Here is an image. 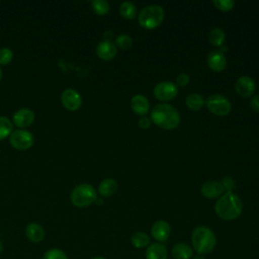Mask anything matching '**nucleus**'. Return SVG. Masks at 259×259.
I'll list each match as a JSON object with an SVG mask.
<instances>
[{"instance_id": "29", "label": "nucleus", "mask_w": 259, "mask_h": 259, "mask_svg": "<svg viewBox=\"0 0 259 259\" xmlns=\"http://www.w3.org/2000/svg\"><path fill=\"white\" fill-rule=\"evenodd\" d=\"M212 4L221 11H230L234 8V0H213Z\"/></svg>"}, {"instance_id": "2", "label": "nucleus", "mask_w": 259, "mask_h": 259, "mask_svg": "<svg viewBox=\"0 0 259 259\" xmlns=\"http://www.w3.org/2000/svg\"><path fill=\"white\" fill-rule=\"evenodd\" d=\"M243 209L241 198L232 192L224 193L214 204V210L219 218L225 221H232L240 217Z\"/></svg>"}, {"instance_id": "32", "label": "nucleus", "mask_w": 259, "mask_h": 259, "mask_svg": "<svg viewBox=\"0 0 259 259\" xmlns=\"http://www.w3.org/2000/svg\"><path fill=\"white\" fill-rule=\"evenodd\" d=\"M189 80L190 78L187 74L181 73L176 77V86H181V87L186 86L189 83Z\"/></svg>"}, {"instance_id": "22", "label": "nucleus", "mask_w": 259, "mask_h": 259, "mask_svg": "<svg viewBox=\"0 0 259 259\" xmlns=\"http://www.w3.org/2000/svg\"><path fill=\"white\" fill-rule=\"evenodd\" d=\"M131 243L138 249L145 248L150 244V237L145 232H136L131 237Z\"/></svg>"}, {"instance_id": "7", "label": "nucleus", "mask_w": 259, "mask_h": 259, "mask_svg": "<svg viewBox=\"0 0 259 259\" xmlns=\"http://www.w3.org/2000/svg\"><path fill=\"white\" fill-rule=\"evenodd\" d=\"M9 140L11 146L17 150H27L33 145V135L25 130L13 131Z\"/></svg>"}, {"instance_id": "27", "label": "nucleus", "mask_w": 259, "mask_h": 259, "mask_svg": "<svg viewBox=\"0 0 259 259\" xmlns=\"http://www.w3.org/2000/svg\"><path fill=\"white\" fill-rule=\"evenodd\" d=\"M92 8L97 14L104 15L109 11L110 6L106 0H94L92 1Z\"/></svg>"}, {"instance_id": "14", "label": "nucleus", "mask_w": 259, "mask_h": 259, "mask_svg": "<svg viewBox=\"0 0 259 259\" xmlns=\"http://www.w3.org/2000/svg\"><path fill=\"white\" fill-rule=\"evenodd\" d=\"M34 120V112L29 108H20L13 114V122L16 126H29Z\"/></svg>"}, {"instance_id": "8", "label": "nucleus", "mask_w": 259, "mask_h": 259, "mask_svg": "<svg viewBox=\"0 0 259 259\" xmlns=\"http://www.w3.org/2000/svg\"><path fill=\"white\" fill-rule=\"evenodd\" d=\"M153 93L158 100L169 101L176 97L178 93V88L173 82L162 81L155 85Z\"/></svg>"}, {"instance_id": "28", "label": "nucleus", "mask_w": 259, "mask_h": 259, "mask_svg": "<svg viewBox=\"0 0 259 259\" xmlns=\"http://www.w3.org/2000/svg\"><path fill=\"white\" fill-rule=\"evenodd\" d=\"M42 259H69V258L63 250L58 248H52L44 254Z\"/></svg>"}, {"instance_id": "13", "label": "nucleus", "mask_w": 259, "mask_h": 259, "mask_svg": "<svg viewBox=\"0 0 259 259\" xmlns=\"http://www.w3.org/2000/svg\"><path fill=\"white\" fill-rule=\"evenodd\" d=\"M224 187L220 181L209 180L202 184L201 186V193L204 197L212 199L224 194Z\"/></svg>"}, {"instance_id": "9", "label": "nucleus", "mask_w": 259, "mask_h": 259, "mask_svg": "<svg viewBox=\"0 0 259 259\" xmlns=\"http://www.w3.org/2000/svg\"><path fill=\"white\" fill-rule=\"evenodd\" d=\"M61 101L64 107L72 111L79 109L82 104L81 95L73 88H67L62 92Z\"/></svg>"}, {"instance_id": "15", "label": "nucleus", "mask_w": 259, "mask_h": 259, "mask_svg": "<svg viewBox=\"0 0 259 259\" xmlns=\"http://www.w3.org/2000/svg\"><path fill=\"white\" fill-rule=\"evenodd\" d=\"M207 66L214 72L223 71L227 66V59L222 52L212 51L206 58Z\"/></svg>"}, {"instance_id": "31", "label": "nucleus", "mask_w": 259, "mask_h": 259, "mask_svg": "<svg viewBox=\"0 0 259 259\" xmlns=\"http://www.w3.org/2000/svg\"><path fill=\"white\" fill-rule=\"evenodd\" d=\"M222 185L224 187V190H227V192H232V190L235 188V181L232 177H225L222 180Z\"/></svg>"}, {"instance_id": "25", "label": "nucleus", "mask_w": 259, "mask_h": 259, "mask_svg": "<svg viewBox=\"0 0 259 259\" xmlns=\"http://www.w3.org/2000/svg\"><path fill=\"white\" fill-rule=\"evenodd\" d=\"M13 124L6 116H0V141L7 138L13 132Z\"/></svg>"}, {"instance_id": "37", "label": "nucleus", "mask_w": 259, "mask_h": 259, "mask_svg": "<svg viewBox=\"0 0 259 259\" xmlns=\"http://www.w3.org/2000/svg\"><path fill=\"white\" fill-rule=\"evenodd\" d=\"M2 250H3V244H2V242L0 241V253L2 252Z\"/></svg>"}, {"instance_id": "20", "label": "nucleus", "mask_w": 259, "mask_h": 259, "mask_svg": "<svg viewBox=\"0 0 259 259\" xmlns=\"http://www.w3.org/2000/svg\"><path fill=\"white\" fill-rule=\"evenodd\" d=\"M118 184L113 178L103 179L98 186V192L103 197H108L113 195L117 190Z\"/></svg>"}, {"instance_id": "17", "label": "nucleus", "mask_w": 259, "mask_h": 259, "mask_svg": "<svg viewBox=\"0 0 259 259\" xmlns=\"http://www.w3.org/2000/svg\"><path fill=\"white\" fill-rule=\"evenodd\" d=\"M25 234L29 241L33 243H38L45 238V230L37 223H30L25 228Z\"/></svg>"}, {"instance_id": "4", "label": "nucleus", "mask_w": 259, "mask_h": 259, "mask_svg": "<svg viewBox=\"0 0 259 259\" xmlns=\"http://www.w3.org/2000/svg\"><path fill=\"white\" fill-rule=\"evenodd\" d=\"M165 17V11L162 6L152 4L145 6L138 16L139 24L146 29H153L159 26Z\"/></svg>"}, {"instance_id": "30", "label": "nucleus", "mask_w": 259, "mask_h": 259, "mask_svg": "<svg viewBox=\"0 0 259 259\" xmlns=\"http://www.w3.org/2000/svg\"><path fill=\"white\" fill-rule=\"evenodd\" d=\"M13 58V52L9 48L0 49V65H7Z\"/></svg>"}, {"instance_id": "5", "label": "nucleus", "mask_w": 259, "mask_h": 259, "mask_svg": "<svg viewBox=\"0 0 259 259\" xmlns=\"http://www.w3.org/2000/svg\"><path fill=\"white\" fill-rule=\"evenodd\" d=\"M97 198L95 188L88 183L77 185L71 192V202L78 207H85L92 204Z\"/></svg>"}, {"instance_id": "16", "label": "nucleus", "mask_w": 259, "mask_h": 259, "mask_svg": "<svg viewBox=\"0 0 259 259\" xmlns=\"http://www.w3.org/2000/svg\"><path fill=\"white\" fill-rule=\"evenodd\" d=\"M131 108L135 113L144 116L149 112L150 102L145 95L137 94L131 99Z\"/></svg>"}, {"instance_id": "19", "label": "nucleus", "mask_w": 259, "mask_h": 259, "mask_svg": "<svg viewBox=\"0 0 259 259\" xmlns=\"http://www.w3.org/2000/svg\"><path fill=\"white\" fill-rule=\"evenodd\" d=\"M173 259H190L193 255L191 247L186 243H177L171 249Z\"/></svg>"}, {"instance_id": "21", "label": "nucleus", "mask_w": 259, "mask_h": 259, "mask_svg": "<svg viewBox=\"0 0 259 259\" xmlns=\"http://www.w3.org/2000/svg\"><path fill=\"white\" fill-rule=\"evenodd\" d=\"M186 105L191 110H199L205 104V100L201 94L191 93L186 97Z\"/></svg>"}, {"instance_id": "10", "label": "nucleus", "mask_w": 259, "mask_h": 259, "mask_svg": "<svg viewBox=\"0 0 259 259\" xmlns=\"http://www.w3.org/2000/svg\"><path fill=\"white\" fill-rule=\"evenodd\" d=\"M236 92L242 97H250L254 94L256 89L255 81L249 76H241L235 83Z\"/></svg>"}, {"instance_id": "1", "label": "nucleus", "mask_w": 259, "mask_h": 259, "mask_svg": "<svg viewBox=\"0 0 259 259\" xmlns=\"http://www.w3.org/2000/svg\"><path fill=\"white\" fill-rule=\"evenodd\" d=\"M151 121L163 130H174L180 123V114L168 103H159L151 111Z\"/></svg>"}, {"instance_id": "35", "label": "nucleus", "mask_w": 259, "mask_h": 259, "mask_svg": "<svg viewBox=\"0 0 259 259\" xmlns=\"http://www.w3.org/2000/svg\"><path fill=\"white\" fill-rule=\"evenodd\" d=\"M193 259H205V257H204L203 255H199V254H198V255H196Z\"/></svg>"}, {"instance_id": "3", "label": "nucleus", "mask_w": 259, "mask_h": 259, "mask_svg": "<svg viewBox=\"0 0 259 259\" xmlns=\"http://www.w3.org/2000/svg\"><path fill=\"white\" fill-rule=\"evenodd\" d=\"M191 243L197 254L205 255L212 252L214 249L217 238L209 228L205 226H198L192 231Z\"/></svg>"}, {"instance_id": "12", "label": "nucleus", "mask_w": 259, "mask_h": 259, "mask_svg": "<svg viewBox=\"0 0 259 259\" xmlns=\"http://www.w3.org/2000/svg\"><path fill=\"white\" fill-rule=\"evenodd\" d=\"M152 237L158 242H165L171 234V227L166 221H157L151 228Z\"/></svg>"}, {"instance_id": "38", "label": "nucleus", "mask_w": 259, "mask_h": 259, "mask_svg": "<svg viewBox=\"0 0 259 259\" xmlns=\"http://www.w3.org/2000/svg\"><path fill=\"white\" fill-rule=\"evenodd\" d=\"M1 78H2V69L0 67V80H1Z\"/></svg>"}, {"instance_id": "18", "label": "nucleus", "mask_w": 259, "mask_h": 259, "mask_svg": "<svg viewBox=\"0 0 259 259\" xmlns=\"http://www.w3.org/2000/svg\"><path fill=\"white\" fill-rule=\"evenodd\" d=\"M167 249L161 243H153L147 247L146 259H167Z\"/></svg>"}, {"instance_id": "36", "label": "nucleus", "mask_w": 259, "mask_h": 259, "mask_svg": "<svg viewBox=\"0 0 259 259\" xmlns=\"http://www.w3.org/2000/svg\"><path fill=\"white\" fill-rule=\"evenodd\" d=\"M91 259H106L104 257H101V256H95V257H92Z\"/></svg>"}, {"instance_id": "24", "label": "nucleus", "mask_w": 259, "mask_h": 259, "mask_svg": "<svg viewBox=\"0 0 259 259\" xmlns=\"http://www.w3.org/2000/svg\"><path fill=\"white\" fill-rule=\"evenodd\" d=\"M225 37H226V35H225L224 30L219 27L212 28L208 34V39H209L210 44L214 47L222 46L225 41Z\"/></svg>"}, {"instance_id": "34", "label": "nucleus", "mask_w": 259, "mask_h": 259, "mask_svg": "<svg viewBox=\"0 0 259 259\" xmlns=\"http://www.w3.org/2000/svg\"><path fill=\"white\" fill-rule=\"evenodd\" d=\"M250 106L252 108V110H254L255 112L259 113V94L258 95H254L251 100H250Z\"/></svg>"}, {"instance_id": "23", "label": "nucleus", "mask_w": 259, "mask_h": 259, "mask_svg": "<svg viewBox=\"0 0 259 259\" xmlns=\"http://www.w3.org/2000/svg\"><path fill=\"white\" fill-rule=\"evenodd\" d=\"M119 13L125 19H133L137 14L136 5L130 1H124L119 6Z\"/></svg>"}, {"instance_id": "26", "label": "nucleus", "mask_w": 259, "mask_h": 259, "mask_svg": "<svg viewBox=\"0 0 259 259\" xmlns=\"http://www.w3.org/2000/svg\"><path fill=\"white\" fill-rule=\"evenodd\" d=\"M115 46L120 50H128L133 46V38L125 33L118 34L115 37Z\"/></svg>"}, {"instance_id": "33", "label": "nucleus", "mask_w": 259, "mask_h": 259, "mask_svg": "<svg viewBox=\"0 0 259 259\" xmlns=\"http://www.w3.org/2000/svg\"><path fill=\"white\" fill-rule=\"evenodd\" d=\"M151 122H152V121H151V118H149V117H147V116H142V117L139 119L138 124H139V126H140L141 128L147 130V128L150 127Z\"/></svg>"}, {"instance_id": "11", "label": "nucleus", "mask_w": 259, "mask_h": 259, "mask_svg": "<svg viewBox=\"0 0 259 259\" xmlns=\"http://www.w3.org/2000/svg\"><path fill=\"white\" fill-rule=\"evenodd\" d=\"M116 53H117L116 46L111 40L103 39V40H100L96 46L97 56L104 61L112 60L116 56Z\"/></svg>"}, {"instance_id": "6", "label": "nucleus", "mask_w": 259, "mask_h": 259, "mask_svg": "<svg viewBox=\"0 0 259 259\" xmlns=\"http://www.w3.org/2000/svg\"><path fill=\"white\" fill-rule=\"evenodd\" d=\"M207 109L219 116L228 115L232 110V104L230 100L221 94H212L205 100Z\"/></svg>"}]
</instances>
